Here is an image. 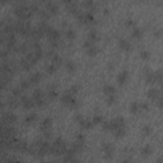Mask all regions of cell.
Masks as SVG:
<instances>
[{"mask_svg": "<svg viewBox=\"0 0 163 163\" xmlns=\"http://www.w3.org/2000/svg\"><path fill=\"white\" fill-rule=\"evenodd\" d=\"M41 79H42V75L40 74V73H34V74L31 75L28 82H29V84H37V83L41 82Z\"/></svg>", "mask_w": 163, "mask_h": 163, "instance_id": "cell-9", "label": "cell"}, {"mask_svg": "<svg viewBox=\"0 0 163 163\" xmlns=\"http://www.w3.org/2000/svg\"><path fill=\"white\" fill-rule=\"evenodd\" d=\"M120 47H121L122 50H125V51H129V50L131 49V44L127 40H125V38H120Z\"/></svg>", "mask_w": 163, "mask_h": 163, "instance_id": "cell-12", "label": "cell"}, {"mask_svg": "<svg viewBox=\"0 0 163 163\" xmlns=\"http://www.w3.org/2000/svg\"><path fill=\"white\" fill-rule=\"evenodd\" d=\"M66 69L70 73H74L75 71V69H76V66H75V63L73 60H68L66 61Z\"/></svg>", "mask_w": 163, "mask_h": 163, "instance_id": "cell-15", "label": "cell"}, {"mask_svg": "<svg viewBox=\"0 0 163 163\" xmlns=\"http://www.w3.org/2000/svg\"><path fill=\"white\" fill-rule=\"evenodd\" d=\"M36 119H37V115L34 114V112H31V114L27 115V117H26V122L27 124H32L36 121Z\"/></svg>", "mask_w": 163, "mask_h": 163, "instance_id": "cell-14", "label": "cell"}, {"mask_svg": "<svg viewBox=\"0 0 163 163\" xmlns=\"http://www.w3.org/2000/svg\"><path fill=\"white\" fill-rule=\"evenodd\" d=\"M57 9H59V6H57V4H55V3H47L46 4V11H47L49 14L56 13Z\"/></svg>", "mask_w": 163, "mask_h": 163, "instance_id": "cell-10", "label": "cell"}, {"mask_svg": "<svg viewBox=\"0 0 163 163\" xmlns=\"http://www.w3.org/2000/svg\"><path fill=\"white\" fill-rule=\"evenodd\" d=\"M42 163H51V162H42Z\"/></svg>", "mask_w": 163, "mask_h": 163, "instance_id": "cell-27", "label": "cell"}, {"mask_svg": "<svg viewBox=\"0 0 163 163\" xmlns=\"http://www.w3.org/2000/svg\"><path fill=\"white\" fill-rule=\"evenodd\" d=\"M116 101V96L115 94H111V96H107V103L111 104V103H115Z\"/></svg>", "mask_w": 163, "mask_h": 163, "instance_id": "cell-23", "label": "cell"}, {"mask_svg": "<svg viewBox=\"0 0 163 163\" xmlns=\"http://www.w3.org/2000/svg\"><path fill=\"white\" fill-rule=\"evenodd\" d=\"M32 99L34 101L36 106H44L45 104V96L41 89H34V92L32 93Z\"/></svg>", "mask_w": 163, "mask_h": 163, "instance_id": "cell-2", "label": "cell"}, {"mask_svg": "<svg viewBox=\"0 0 163 163\" xmlns=\"http://www.w3.org/2000/svg\"><path fill=\"white\" fill-rule=\"evenodd\" d=\"M122 163H133V162L129 161V159H125V161H122Z\"/></svg>", "mask_w": 163, "mask_h": 163, "instance_id": "cell-25", "label": "cell"}, {"mask_svg": "<svg viewBox=\"0 0 163 163\" xmlns=\"http://www.w3.org/2000/svg\"><path fill=\"white\" fill-rule=\"evenodd\" d=\"M76 92H78V87H76V85H71V87L66 91V93H69V94H71V96H75Z\"/></svg>", "mask_w": 163, "mask_h": 163, "instance_id": "cell-20", "label": "cell"}, {"mask_svg": "<svg viewBox=\"0 0 163 163\" xmlns=\"http://www.w3.org/2000/svg\"><path fill=\"white\" fill-rule=\"evenodd\" d=\"M127 79H129V73H127L126 70H124V71H121L120 74L117 75V82H119V84H125L126 82H127Z\"/></svg>", "mask_w": 163, "mask_h": 163, "instance_id": "cell-8", "label": "cell"}, {"mask_svg": "<svg viewBox=\"0 0 163 163\" xmlns=\"http://www.w3.org/2000/svg\"><path fill=\"white\" fill-rule=\"evenodd\" d=\"M148 97H149L150 99H153V101H157L158 98H161V91H159L158 88H152V89H149Z\"/></svg>", "mask_w": 163, "mask_h": 163, "instance_id": "cell-5", "label": "cell"}, {"mask_svg": "<svg viewBox=\"0 0 163 163\" xmlns=\"http://www.w3.org/2000/svg\"><path fill=\"white\" fill-rule=\"evenodd\" d=\"M156 163H162V158H158V159H157V162Z\"/></svg>", "mask_w": 163, "mask_h": 163, "instance_id": "cell-26", "label": "cell"}, {"mask_svg": "<svg viewBox=\"0 0 163 163\" xmlns=\"http://www.w3.org/2000/svg\"><path fill=\"white\" fill-rule=\"evenodd\" d=\"M131 36L134 38H140L143 36V31L140 28H134L133 29V33H131Z\"/></svg>", "mask_w": 163, "mask_h": 163, "instance_id": "cell-17", "label": "cell"}, {"mask_svg": "<svg viewBox=\"0 0 163 163\" xmlns=\"http://www.w3.org/2000/svg\"><path fill=\"white\" fill-rule=\"evenodd\" d=\"M21 102H22V106L26 108V110H31V108H33L36 104H34V101L32 99V97H26L23 96L21 98Z\"/></svg>", "mask_w": 163, "mask_h": 163, "instance_id": "cell-4", "label": "cell"}, {"mask_svg": "<svg viewBox=\"0 0 163 163\" xmlns=\"http://www.w3.org/2000/svg\"><path fill=\"white\" fill-rule=\"evenodd\" d=\"M51 126H52V119L51 117L45 119L44 121L41 122V130L42 131H49L50 129H51Z\"/></svg>", "mask_w": 163, "mask_h": 163, "instance_id": "cell-6", "label": "cell"}, {"mask_svg": "<svg viewBox=\"0 0 163 163\" xmlns=\"http://www.w3.org/2000/svg\"><path fill=\"white\" fill-rule=\"evenodd\" d=\"M143 131H144L145 134H149L150 133V127L149 126H144V127H143Z\"/></svg>", "mask_w": 163, "mask_h": 163, "instance_id": "cell-24", "label": "cell"}, {"mask_svg": "<svg viewBox=\"0 0 163 163\" xmlns=\"http://www.w3.org/2000/svg\"><path fill=\"white\" fill-rule=\"evenodd\" d=\"M91 121H92V124H93V125H96V124H102V121H103V119H102V117H101V116H98V115H96V116H94V117H93V119L91 120Z\"/></svg>", "mask_w": 163, "mask_h": 163, "instance_id": "cell-19", "label": "cell"}, {"mask_svg": "<svg viewBox=\"0 0 163 163\" xmlns=\"http://www.w3.org/2000/svg\"><path fill=\"white\" fill-rule=\"evenodd\" d=\"M140 57L143 60H147L149 57V52L147 51V50H142V52H140Z\"/></svg>", "mask_w": 163, "mask_h": 163, "instance_id": "cell-22", "label": "cell"}, {"mask_svg": "<svg viewBox=\"0 0 163 163\" xmlns=\"http://www.w3.org/2000/svg\"><path fill=\"white\" fill-rule=\"evenodd\" d=\"M153 152V149H152V147H150V145H144V147H143V148H142V150H140V153H142V156H149V154L150 153H152Z\"/></svg>", "mask_w": 163, "mask_h": 163, "instance_id": "cell-13", "label": "cell"}, {"mask_svg": "<svg viewBox=\"0 0 163 163\" xmlns=\"http://www.w3.org/2000/svg\"><path fill=\"white\" fill-rule=\"evenodd\" d=\"M103 92H104V94H106V96H111V94H115V93H116V89H115V87L112 84H106L103 87Z\"/></svg>", "mask_w": 163, "mask_h": 163, "instance_id": "cell-11", "label": "cell"}, {"mask_svg": "<svg viewBox=\"0 0 163 163\" xmlns=\"http://www.w3.org/2000/svg\"><path fill=\"white\" fill-rule=\"evenodd\" d=\"M66 37L69 38V40H74V38H75V31L71 29V28H69L66 31Z\"/></svg>", "mask_w": 163, "mask_h": 163, "instance_id": "cell-18", "label": "cell"}, {"mask_svg": "<svg viewBox=\"0 0 163 163\" xmlns=\"http://www.w3.org/2000/svg\"><path fill=\"white\" fill-rule=\"evenodd\" d=\"M140 111L139 110V102H133L130 106V112L131 114H138V112Z\"/></svg>", "mask_w": 163, "mask_h": 163, "instance_id": "cell-16", "label": "cell"}, {"mask_svg": "<svg viewBox=\"0 0 163 163\" xmlns=\"http://www.w3.org/2000/svg\"><path fill=\"white\" fill-rule=\"evenodd\" d=\"M14 148L17 149V150H21V152H27L28 150V144H27L26 142H19V140H17L15 142V144H14Z\"/></svg>", "mask_w": 163, "mask_h": 163, "instance_id": "cell-7", "label": "cell"}, {"mask_svg": "<svg viewBox=\"0 0 163 163\" xmlns=\"http://www.w3.org/2000/svg\"><path fill=\"white\" fill-rule=\"evenodd\" d=\"M61 102H63L65 106L70 107V108H75L76 107V99L74 96L69 94V93L65 92L63 96H61Z\"/></svg>", "mask_w": 163, "mask_h": 163, "instance_id": "cell-1", "label": "cell"}, {"mask_svg": "<svg viewBox=\"0 0 163 163\" xmlns=\"http://www.w3.org/2000/svg\"><path fill=\"white\" fill-rule=\"evenodd\" d=\"M57 68H59V66H56L55 64H50L47 66V71L50 73V74H52V73H55L57 70Z\"/></svg>", "mask_w": 163, "mask_h": 163, "instance_id": "cell-21", "label": "cell"}, {"mask_svg": "<svg viewBox=\"0 0 163 163\" xmlns=\"http://www.w3.org/2000/svg\"><path fill=\"white\" fill-rule=\"evenodd\" d=\"M114 145L111 144V143H103L102 144V152L104 153V158L106 159H108V158L112 157V154H114Z\"/></svg>", "mask_w": 163, "mask_h": 163, "instance_id": "cell-3", "label": "cell"}]
</instances>
